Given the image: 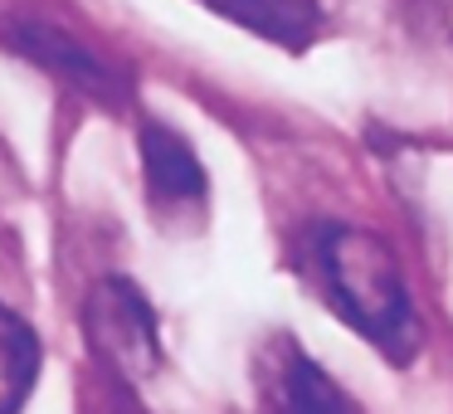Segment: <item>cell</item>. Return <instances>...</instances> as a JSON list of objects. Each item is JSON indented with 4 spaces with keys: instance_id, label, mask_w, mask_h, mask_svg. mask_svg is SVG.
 I'll use <instances>...</instances> for the list:
<instances>
[{
    "instance_id": "1",
    "label": "cell",
    "mask_w": 453,
    "mask_h": 414,
    "mask_svg": "<svg viewBox=\"0 0 453 414\" xmlns=\"http://www.w3.org/2000/svg\"><path fill=\"white\" fill-rule=\"evenodd\" d=\"M297 264L317 283L322 303L390 365H410L419 356V312H414L400 258L380 234L361 225H312Z\"/></svg>"
},
{
    "instance_id": "2",
    "label": "cell",
    "mask_w": 453,
    "mask_h": 414,
    "mask_svg": "<svg viewBox=\"0 0 453 414\" xmlns=\"http://www.w3.org/2000/svg\"><path fill=\"white\" fill-rule=\"evenodd\" d=\"M0 50L20 54L40 73L59 79L79 98L98 103V108H122L132 98V73L103 50H93L83 34L64 30V25L44 20V15H0Z\"/></svg>"
},
{
    "instance_id": "3",
    "label": "cell",
    "mask_w": 453,
    "mask_h": 414,
    "mask_svg": "<svg viewBox=\"0 0 453 414\" xmlns=\"http://www.w3.org/2000/svg\"><path fill=\"white\" fill-rule=\"evenodd\" d=\"M83 336H88L93 356L127 385H142L161 371L157 307L122 273H108L93 283L88 303H83Z\"/></svg>"
},
{
    "instance_id": "4",
    "label": "cell",
    "mask_w": 453,
    "mask_h": 414,
    "mask_svg": "<svg viewBox=\"0 0 453 414\" xmlns=\"http://www.w3.org/2000/svg\"><path fill=\"white\" fill-rule=\"evenodd\" d=\"M258 404L264 414H361V404L293 341V336H273L258 351Z\"/></svg>"
},
{
    "instance_id": "5",
    "label": "cell",
    "mask_w": 453,
    "mask_h": 414,
    "mask_svg": "<svg viewBox=\"0 0 453 414\" xmlns=\"http://www.w3.org/2000/svg\"><path fill=\"white\" fill-rule=\"evenodd\" d=\"M137 157H142V186L157 215H200L210 200V176L200 166L196 147L180 137L171 122L142 118L137 122Z\"/></svg>"
},
{
    "instance_id": "6",
    "label": "cell",
    "mask_w": 453,
    "mask_h": 414,
    "mask_svg": "<svg viewBox=\"0 0 453 414\" xmlns=\"http://www.w3.org/2000/svg\"><path fill=\"white\" fill-rule=\"evenodd\" d=\"M200 5L278 50H307L322 34V0H200Z\"/></svg>"
},
{
    "instance_id": "7",
    "label": "cell",
    "mask_w": 453,
    "mask_h": 414,
    "mask_svg": "<svg viewBox=\"0 0 453 414\" xmlns=\"http://www.w3.org/2000/svg\"><path fill=\"white\" fill-rule=\"evenodd\" d=\"M40 336L20 312L0 303V414H20L40 380Z\"/></svg>"
}]
</instances>
